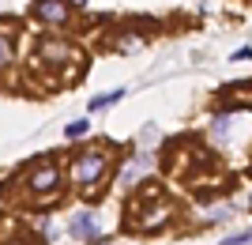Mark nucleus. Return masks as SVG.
<instances>
[{
  "mask_svg": "<svg viewBox=\"0 0 252 245\" xmlns=\"http://www.w3.org/2000/svg\"><path fill=\"white\" fill-rule=\"evenodd\" d=\"M105 174V151H91V155H79L72 166V177L75 185H83V189H91V185H98V177Z\"/></svg>",
  "mask_w": 252,
  "mask_h": 245,
  "instance_id": "1",
  "label": "nucleus"
},
{
  "mask_svg": "<svg viewBox=\"0 0 252 245\" xmlns=\"http://www.w3.org/2000/svg\"><path fill=\"white\" fill-rule=\"evenodd\" d=\"M57 185H61V170H57L53 162H42V166L31 174V192H38V196L57 192Z\"/></svg>",
  "mask_w": 252,
  "mask_h": 245,
  "instance_id": "2",
  "label": "nucleus"
},
{
  "mask_svg": "<svg viewBox=\"0 0 252 245\" xmlns=\"http://www.w3.org/2000/svg\"><path fill=\"white\" fill-rule=\"evenodd\" d=\"M34 15L45 23H64L68 19V0H34Z\"/></svg>",
  "mask_w": 252,
  "mask_h": 245,
  "instance_id": "3",
  "label": "nucleus"
},
{
  "mask_svg": "<svg viewBox=\"0 0 252 245\" xmlns=\"http://www.w3.org/2000/svg\"><path fill=\"white\" fill-rule=\"evenodd\" d=\"M72 234H75V238H83V242H98V238H102V230H98L94 215L79 211V215L72 219Z\"/></svg>",
  "mask_w": 252,
  "mask_h": 245,
  "instance_id": "4",
  "label": "nucleus"
},
{
  "mask_svg": "<svg viewBox=\"0 0 252 245\" xmlns=\"http://www.w3.org/2000/svg\"><path fill=\"white\" fill-rule=\"evenodd\" d=\"M147 170H151V159H147V155H136V159L125 166V174H121V185H136Z\"/></svg>",
  "mask_w": 252,
  "mask_h": 245,
  "instance_id": "5",
  "label": "nucleus"
},
{
  "mask_svg": "<svg viewBox=\"0 0 252 245\" xmlns=\"http://www.w3.org/2000/svg\"><path fill=\"white\" fill-rule=\"evenodd\" d=\"M121 95H125V91H105V95H98V98H94V102H91V106H87V109H105V106H109V102H117V98H121Z\"/></svg>",
  "mask_w": 252,
  "mask_h": 245,
  "instance_id": "6",
  "label": "nucleus"
},
{
  "mask_svg": "<svg viewBox=\"0 0 252 245\" xmlns=\"http://www.w3.org/2000/svg\"><path fill=\"white\" fill-rule=\"evenodd\" d=\"M87 128H91V125H87V121L79 117V121H72V125L64 128V132H68V140H79V136H83V132H87Z\"/></svg>",
  "mask_w": 252,
  "mask_h": 245,
  "instance_id": "7",
  "label": "nucleus"
},
{
  "mask_svg": "<svg viewBox=\"0 0 252 245\" xmlns=\"http://www.w3.org/2000/svg\"><path fill=\"white\" fill-rule=\"evenodd\" d=\"M222 245H252V230H241V234H230Z\"/></svg>",
  "mask_w": 252,
  "mask_h": 245,
  "instance_id": "8",
  "label": "nucleus"
},
{
  "mask_svg": "<svg viewBox=\"0 0 252 245\" xmlns=\"http://www.w3.org/2000/svg\"><path fill=\"white\" fill-rule=\"evenodd\" d=\"M11 61V45H8V34H0V64Z\"/></svg>",
  "mask_w": 252,
  "mask_h": 245,
  "instance_id": "9",
  "label": "nucleus"
}]
</instances>
